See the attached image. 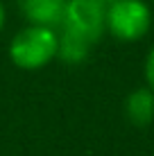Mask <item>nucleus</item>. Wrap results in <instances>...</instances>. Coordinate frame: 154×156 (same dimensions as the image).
I'll return each instance as SVG.
<instances>
[{
  "label": "nucleus",
  "mask_w": 154,
  "mask_h": 156,
  "mask_svg": "<svg viewBox=\"0 0 154 156\" xmlns=\"http://www.w3.org/2000/svg\"><path fill=\"white\" fill-rule=\"evenodd\" d=\"M123 111H125V118L129 125H134L138 129L150 127L154 122V90L147 88V86L134 88L125 98Z\"/></svg>",
  "instance_id": "5"
},
{
  "label": "nucleus",
  "mask_w": 154,
  "mask_h": 156,
  "mask_svg": "<svg viewBox=\"0 0 154 156\" xmlns=\"http://www.w3.org/2000/svg\"><path fill=\"white\" fill-rule=\"evenodd\" d=\"M152 27V9L145 0H107V32L116 41L136 43Z\"/></svg>",
  "instance_id": "2"
},
{
  "label": "nucleus",
  "mask_w": 154,
  "mask_h": 156,
  "mask_svg": "<svg viewBox=\"0 0 154 156\" xmlns=\"http://www.w3.org/2000/svg\"><path fill=\"white\" fill-rule=\"evenodd\" d=\"M5 20H7L5 18V5H2V0H0V30L5 27Z\"/></svg>",
  "instance_id": "7"
},
{
  "label": "nucleus",
  "mask_w": 154,
  "mask_h": 156,
  "mask_svg": "<svg viewBox=\"0 0 154 156\" xmlns=\"http://www.w3.org/2000/svg\"><path fill=\"white\" fill-rule=\"evenodd\" d=\"M9 61L18 70H41L57 59V30L27 25L18 30L9 41Z\"/></svg>",
  "instance_id": "1"
},
{
  "label": "nucleus",
  "mask_w": 154,
  "mask_h": 156,
  "mask_svg": "<svg viewBox=\"0 0 154 156\" xmlns=\"http://www.w3.org/2000/svg\"><path fill=\"white\" fill-rule=\"evenodd\" d=\"M143 75H145V86L154 90V45L150 48L145 57V63H143Z\"/></svg>",
  "instance_id": "6"
},
{
  "label": "nucleus",
  "mask_w": 154,
  "mask_h": 156,
  "mask_svg": "<svg viewBox=\"0 0 154 156\" xmlns=\"http://www.w3.org/2000/svg\"><path fill=\"white\" fill-rule=\"evenodd\" d=\"M152 2H154V0H152Z\"/></svg>",
  "instance_id": "8"
},
{
  "label": "nucleus",
  "mask_w": 154,
  "mask_h": 156,
  "mask_svg": "<svg viewBox=\"0 0 154 156\" xmlns=\"http://www.w3.org/2000/svg\"><path fill=\"white\" fill-rule=\"evenodd\" d=\"M57 30H63L82 41L95 43L107 34V0H68Z\"/></svg>",
  "instance_id": "3"
},
{
  "label": "nucleus",
  "mask_w": 154,
  "mask_h": 156,
  "mask_svg": "<svg viewBox=\"0 0 154 156\" xmlns=\"http://www.w3.org/2000/svg\"><path fill=\"white\" fill-rule=\"evenodd\" d=\"M68 0H18V9L25 16L27 25L59 27Z\"/></svg>",
  "instance_id": "4"
}]
</instances>
